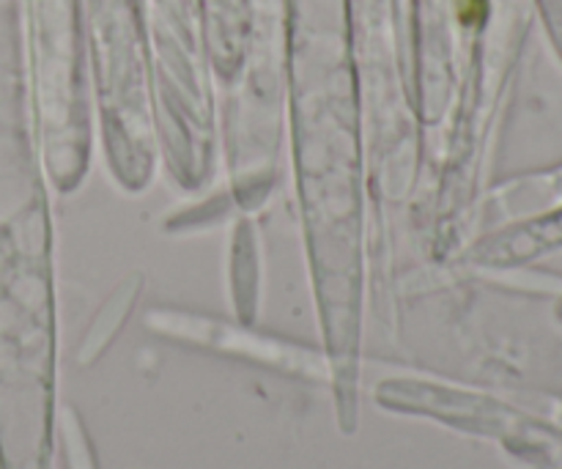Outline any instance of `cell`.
Masks as SVG:
<instances>
[{
	"instance_id": "cell-1",
	"label": "cell",
	"mask_w": 562,
	"mask_h": 469,
	"mask_svg": "<svg viewBox=\"0 0 562 469\" xmlns=\"http://www.w3.org/2000/svg\"><path fill=\"white\" fill-rule=\"evenodd\" d=\"M135 297H137L135 286H124V289H119V294L108 302V308H104V311L99 313L97 322H93L91 333H88L86 344H82L80 349V362H93L99 355H102L104 346H108L110 340H113V335L119 333L121 322L130 316V308L132 302H135Z\"/></svg>"
}]
</instances>
